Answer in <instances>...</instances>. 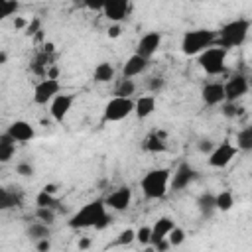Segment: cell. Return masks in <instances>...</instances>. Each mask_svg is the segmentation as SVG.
<instances>
[{
    "instance_id": "37",
    "label": "cell",
    "mask_w": 252,
    "mask_h": 252,
    "mask_svg": "<svg viewBox=\"0 0 252 252\" xmlns=\"http://www.w3.org/2000/svg\"><path fill=\"white\" fill-rule=\"evenodd\" d=\"M197 150L201 152V154H211L213 150H215V142L211 140V138H201L199 142H197Z\"/></svg>"
},
{
    "instance_id": "31",
    "label": "cell",
    "mask_w": 252,
    "mask_h": 252,
    "mask_svg": "<svg viewBox=\"0 0 252 252\" xmlns=\"http://www.w3.org/2000/svg\"><path fill=\"white\" fill-rule=\"evenodd\" d=\"M185 230L181 228V226H173V230L167 234V240H169V244H171V248H175V246H181L183 242H185Z\"/></svg>"
},
{
    "instance_id": "24",
    "label": "cell",
    "mask_w": 252,
    "mask_h": 252,
    "mask_svg": "<svg viewBox=\"0 0 252 252\" xmlns=\"http://www.w3.org/2000/svg\"><path fill=\"white\" fill-rule=\"evenodd\" d=\"M12 207H22V197L16 191L2 189L0 191V209L6 211V209H12Z\"/></svg>"
},
{
    "instance_id": "23",
    "label": "cell",
    "mask_w": 252,
    "mask_h": 252,
    "mask_svg": "<svg viewBox=\"0 0 252 252\" xmlns=\"http://www.w3.org/2000/svg\"><path fill=\"white\" fill-rule=\"evenodd\" d=\"M197 209L201 211L203 217H211L217 211V203H215V195L213 193H201L197 199Z\"/></svg>"
},
{
    "instance_id": "19",
    "label": "cell",
    "mask_w": 252,
    "mask_h": 252,
    "mask_svg": "<svg viewBox=\"0 0 252 252\" xmlns=\"http://www.w3.org/2000/svg\"><path fill=\"white\" fill-rule=\"evenodd\" d=\"M173 226H175L173 219H169V217H159V219L152 224V244H156V242L167 238V234L173 230Z\"/></svg>"
},
{
    "instance_id": "3",
    "label": "cell",
    "mask_w": 252,
    "mask_h": 252,
    "mask_svg": "<svg viewBox=\"0 0 252 252\" xmlns=\"http://www.w3.org/2000/svg\"><path fill=\"white\" fill-rule=\"evenodd\" d=\"M169 183H171V169L169 167H154V169L146 171L144 177L140 179L142 193L148 199L165 197V193L169 191Z\"/></svg>"
},
{
    "instance_id": "34",
    "label": "cell",
    "mask_w": 252,
    "mask_h": 252,
    "mask_svg": "<svg viewBox=\"0 0 252 252\" xmlns=\"http://www.w3.org/2000/svg\"><path fill=\"white\" fill-rule=\"evenodd\" d=\"M222 114L226 116V118H234V116H238L240 114V106H238V102H232V100H224L222 104Z\"/></svg>"
},
{
    "instance_id": "4",
    "label": "cell",
    "mask_w": 252,
    "mask_h": 252,
    "mask_svg": "<svg viewBox=\"0 0 252 252\" xmlns=\"http://www.w3.org/2000/svg\"><path fill=\"white\" fill-rule=\"evenodd\" d=\"M217 43V32L215 30H189L181 37V51L183 55H199L207 47Z\"/></svg>"
},
{
    "instance_id": "11",
    "label": "cell",
    "mask_w": 252,
    "mask_h": 252,
    "mask_svg": "<svg viewBox=\"0 0 252 252\" xmlns=\"http://www.w3.org/2000/svg\"><path fill=\"white\" fill-rule=\"evenodd\" d=\"M201 100H203L207 106L222 104V102L226 100V94H224V83H220V81L205 83L203 89H201Z\"/></svg>"
},
{
    "instance_id": "32",
    "label": "cell",
    "mask_w": 252,
    "mask_h": 252,
    "mask_svg": "<svg viewBox=\"0 0 252 252\" xmlns=\"http://www.w3.org/2000/svg\"><path fill=\"white\" fill-rule=\"evenodd\" d=\"M136 240L142 244V246H150L152 244V226L144 224L136 230Z\"/></svg>"
},
{
    "instance_id": "7",
    "label": "cell",
    "mask_w": 252,
    "mask_h": 252,
    "mask_svg": "<svg viewBox=\"0 0 252 252\" xmlns=\"http://www.w3.org/2000/svg\"><path fill=\"white\" fill-rule=\"evenodd\" d=\"M238 152H240L238 146H234L230 140H224V142H220V144L215 146V150L209 154V159H207V161H209L211 167L222 169V167H226V165L236 158Z\"/></svg>"
},
{
    "instance_id": "28",
    "label": "cell",
    "mask_w": 252,
    "mask_h": 252,
    "mask_svg": "<svg viewBox=\"0 0 252 252\" xmlns=\"http://www.w3.org/2000/svg\"><path fill=\"white\" fill-rule=\"evenodd\" d=\"M215 203H217V211L226 213V211H230L232 205H234V195H232L230 191H220V193L215 195Z\"/></svg>"
},
{
    "instance_id": "21",
    "label": "cell",
    "mask_w": 252,
    "mask_h": 252,
    "mask_svg": "<svg viewBox=\"0 0 252 252\" xmlns=\"http://www.w3.org/2000/svg\"><path fill=\"white\" fill-rule=\"evenodd\" d=\"M16 144H18V142H14V138H12L8 132H4V134L0 136V163H8V161L14 158V154H16Z\"/></svg>"
},
{
    "instance_id": "36",
    "label": "cell",
    "mask_w": 252,
    "mask_h": 252,
    "mask_svg": "<svg viewBox=\"0 0 252 252\" xmlns=\"http://www.w3.org/2000/svg\"><path fill=\"white\" fill-rule=\"evenodd\" d=\"M33 165L30 163V161H20L18 165H16V173L18 175H22V177H32L33 175Z\"/></svg>"
},
{
    "instance_id": "12",
    "label": "cell",
    "mask_w": 252,
    "mask_h": 252,
    "mask_svg": "<svg viewBox=\"0 0 252 252\" xmlns=\"http://www.w3.org/2000/svg\"><path fill=\"white\" fill-rule=\"evenodd\" d=\"M246 93H248V79H246L242 73L232 75V77L224 83V94H226V100L238 102Z\"/></svg>"
},
{
    "instance_id": "33",
    "label": "cell",
    "mask_w": 252,
    "mask_h": 252,
    "mask_svg": "<svg viewBox=\"0 0 252 252\" xmlns=\"http://www.w3.org/2000/svg\"><path fill=\"white\" fill-rule=\"evenodd\" d=\"M18 8H20V4H18V0H2V20H8V18H12L16 12H18Z\"/></svg>"
},
{
    "instance_id": "14",
    "label": "cell",
    "mask_w": 252,
    "mask_h": 252,
    "mask_svg": "<svg viewBox=\"0 0 252 252\" xmlns=\"http://www.w3.org/2000/svg\"><path fill=\"white\" fill-rule=\"evenodd\" d=\"M132 189L130 187H118V189H114V191H110L108 195H106V199H104V203H106V207H110L112 211H126L128 207H130V203H132Z\"/></svg>"
},
{
    "instance_id": "42",
    "label": "cell",
    "mask_w": 252,
    "mask_h": 252,
    "mask_svg": "<svg viewBox=\"0 0 252 252\" xmlns=\"http://www.w3.org/2000/svg\"><path fill=\"white\" fill-rule=\"evenodd\" d=\"M24 26H26V20H22V18H16V20H14V28H16V30H20V28H24Z\"/></svg>"
},
{
    "instance_id": "16",
    "label": "cell",
    "mask_w": 252,
    "mask_h": 252,
    "mask_svg": "<svg viewBox=\"0 0 252 252\" xmlns=\"http://www.w3.org/2000/svg\"><path fill=\"white\" fill-rule=\"evenodd\" d=\"M6 132L14 138V142H18V144H26V142H32L33 138H35V130H33V126L28 122V120H14L8 128H6Z\"/></svg>"
},
{
    "instance_id": "5",
    "label": "cell",
    "mask_w": 252,
    "mask_h": 252,
    "mask_svg": "<svg viewBox=\"0 0 252 252\" xmlns=\"http://www.w3.org/2000/svg\"><path fill=\"white\" fill-rule=\"evenodd\" d=\"M226 55H228V49L220 45H211L197 55V63L207 75L215 77L226 71Z\"/></svg>"
},
{
    "instance_id": "29",
    "label": "cell",
    "mask_w": 252,
    "mask_h": 252,
    "mask_svg": "<svg viewBox=\"0 0 252 252\" xmlns=\"http://www.w3.org/2000/svg\"><path fill=\"white\" fill-rule=\"evenodd\" d=\"M35 205L37 207H57L59 205V199L55 197V193H49L45 189H41L37 195H35Z\"/></svg>"
},
{
    "instance_id": "2",
    "label": "cell",
    "mask_w": 252,
    "mask_h": 252,
    "mask_svg": "<svg viewBox=\"0 0 252 252\" xmlns=\"http://www.w3.org/2000/svg\"><path fill=\"white\" fill-rule=\"evenodd\" d=\"M250 26H252V22L248 18H236V20L226 22L217 32V43L215 45H220L228 51L234 49V47H240L248 37Z\"/></svg>"
},
{
    "instance_id": "30",
    "label": "cell",
    "mask_w": 252,
    "mask_h": 252,
    "mask_svg": "<svg viewBox=\"0 0 252 252\" xmlns=\"http://www.w3.org/2000/svg\"><path fill=\"white\" fill-rule=\"evenodd\" d=\"M55 209L53 207H35V219L45 222V224H53L55 222Z\"/></svg>"
},
{
    "instance_id": "41",
    "label": "cell",
    "mask_w": 252,
    "mask_h": 252,
    "mask_svg": "<svg viewBox=\"0 0 252 252\" xmlns=\"http://www.w3.org/2000/svg\"><path fill=\"white\" fill-rule=\"evenodd\" d=\"M120 32H122V30H120V24H112V26L108 28V32H106V33H108V37H118V35H120Z\"/></svg>"
},
{
    "instance_id": "27",
    "label": "cell",
    "mask_w": 252,
    "mask_h": 252,
    "mask_svg": "<svg viewBox=\"0 0 252 252\" xmlns=\"http://www.w3.org/2000/svg\"><path fill=\"white\" fill-rule=\"evenodd\" d=\"M136 93V83L128 77H122L114 87V96H132Z\"/></svg>"
},
{
    "instance_id": "22",
    "label": "cell",
    "mask_w": 252,
    "mask_h": 252,
    "mask_svg": "<svg viewBox=\"0 0 252 252\" xmlns=\"http://www.w3.org/2000/svg\"><path fill=\"white\" fill-rule=\"evenodd\" d=\"M114 79V67L108 61H100L93 71V81L96 83H110Z\"/></svg>"
},
{
    "instance_id": "18",
    "label": "cell",
    "mask_w": 252,
    "mask_h": 252,
    "mask_svg": "<svg viewBox=\"0 0 252 252\" xmlns=\"http://www.w3.org/2000/svg\"><path fill=\"white\" fill-rule=\"evenodd\" d=\"M156 110V94H144L138 96L134 102V114L138 120H146L148 116H152Z\"/></svg>"
},
{
    "instance_id": "9",
    "label": "cell",
    "mask_w": 252,
    "mask_h": 252,
    "mask_svg": "<svg viewBox=\"0 0 252 252\" xmlns=\"http://www.w3.org/2000/svg\"><path fill=\"white\" fill-rule=\"evenodd\" d=\"M197 177V171L195 167L189 163V161H181L173 171H171V183L169 187L173 191H183L185 187H189Z\"/></svg>"
},
{
    "instance_id": "38",
    "label": "cell",
    "mask_w": 252,
    "mask_h": 252,
    "mask_svg": "<svg viewBox=\"0 0 252 252\" xmlns=\"http://www.w3.org/2000/svg\"><path fill=\"white\" fill-rule=\"evenodd\" d=\"M81 2H83L85 8H89V10H93V12H102V8H104V4H106L108 0H81Z\"/></svg>"
},
{
    "instance_id": "13",
    "label": "cell",
    "mask_w": 252,
    "mask_h": 252,
    "mask_svg": "<svg viewBox=\"0 0 252 252\" xmlns=\"http://www.w3.org/2000/svg\"><path fill=\"white\" fill-rule=\"evenodd\" d=\"M128 12H130V0H108L102 8V14L110 24H120L122 20L128 18Z\"/></svg>"
},
{
    "instance_id": "6",
    "label": "cell",
    "mask_w": 252,
    "mask_h": 252,
    "mask_svg": "<svg viewBox=\"0 0 252 252\" xmlns=\"http://www.w3.org/2000/svg\"><path fill=\"white\" fill-rule=\"evenodd\" d=\"M134 102L132 96H112L102 110V120L104 122H120L128 118L134 112Z\"/></svg>"
},
{
    "instance_id": "10",
    "label": "cell",
    "mask_w": 252,
    "mask_h": 252,
    "mask_svg": "<svg viewBox=\"0 0 252 252\" xmlns=\"http://www.w3.org/2000/svg\"><path fill=\"white\" fill-rule=\"evenodd\" d=\"M73 102H75V94H69V93H59L51 102H49V114L55 122H63L67 118V114L71 112L73 108Z\"/></svg>"
},
{
    "instance_id": "39",
    "label": "cell",
    "mask_w": 252,
    "mask_h": 252,
    "mask_svg": "<svg viewBox=\"0 0 252 252\" xmlns=\"http://www.w3.org/2000/svg\"><path fill=\"white\" fill-rule=\"evenodd\" d=\"M163 85H165V81H163L161 77H152V79L148 81V87H150V91H152L154 94H158V93L163 89Z\"/></svg>"
},
{
    "instance_id": "17",
    "label": "cell",
    "mask_w": 252,
    "mask_h": 252,
    "mask_svg": "<svg viewBox=\"0 0 252 252\" xmlns=\"http://www.w3.org/2000/svg\"><path fill=\"white\" fill-rule=\"evenodd\" d=\"M148 67H150V59L134 51V53L124 61V65H122V77H128V79L138 77V75H142Z\"/></svg>"
},
{
    "instance_id": "45",
    "label": "cell",
    "mask_w": 252,
    "mask_h": 252,
    "mask_svg": "<svg viewBox=\"0 0 252 252\" xmlns=\"http://www.w3.org/2000/svg\"><path fill=\"white\" fill-rule=\"evenodd\" d=\"M6 59H8V55H6V51H2L0 53V63H6Z\"/></svg>"
},
{
    "instance_id": "25",
    "label": "cell",
    "mask_w": 252,
    "mask_h": 252,
    "mask_svg": "<svg viewBox=\"0 0 252 252\" xmlns=\"http://www.w3.org/2000/svg\"><path fill=\"white\" fill-rule=\"evenodd\" d=\"M28 236H30L32 240H41V238H49V236H51L49 224H45V222H41V220H37V222L30 224V226H28Z\"/></svg>"
},
{
    "instance_id": "15",
    "label": "cell",
    "mask_w": 252,
    "mask_h": 252,
    "mask_svg": "<svg viewBox=\"0 0 252 252\" xmlns=\"http://www.w3.org/2000/svg\"><path fill=\"white\" fill-rule=\"evenodd\" d=\"M161 45V33L159 32H148L144 33L140 39H138V45H136V53L152 59L156 55V51L159 49Z\"/></svg>"
},
{
    "instance_id": "8",
    "label": "cell",
    "mask_w": 252,
    "mask_h": 252,
    "mask_svg": "<svg viewBox=\"0 0 252 252\" xmlns=\"http://www.w3.org/2000/svg\"><path fill=\"white\" fill-rule=\"evenodd\" d=\"M59 93H61L59 81L57 79H51V77H45L39 83H35V87H33V102L35 104H47Z\"/></svg>"
},
{
    "instance_id": "35",
    "label": "cell",
    "mask_w": 252,
    "mask_h": 252,
    "mask_svg": "<svg viewBox=\"0 0 252 252\" xmlns=\"http://www.w3.org/2000/svg\"><path fill=\"white\" fill-rule=\"evenodd\" d=\"M136 240V230H132V228H126V230H122L120 234H118V238H116V244L118 246H128V244H132Z\"/></svg>"
},
{
    "instance_id": "43",
    "label": "cell",
    "mask_w": 252,
    "mask_h": 252,
    "mask_svg": "<svg viewBox=\"0 0 252 252\" xmlns=\"http://www.w3.org/2000/svg\"><path fill=\"white\" fill-rule=\"evenodd\" d=\"M43 189H45V191H49V193H55V191H57V185L47 183V185H43Z\"/></svg>"
},
{
    "instance_id": "1",
    "label": "cell",
    "mask_w": 252,
    "mask_h": 252,
    "mask_svg": "<svg viewBox=\"0 0 252 252\" xmlns=\"http://www.w3.org/2000/svg\"><path fill=\"white\" fill-rule=\"evenodd\" d=\"M110 224V215L106 213V203L104 199H94L83 205L71 219L69 226L71 228H96L102 230Z\"/></svg>"
},
{
    "instance_id": "40",
    "label": "cell",
    "mask_w": 252,
    "mask_h": 252,
    "mask_svg": "<svg viewBox=\"0 0 252 252\" xmlns=\"http://www.w3.org/2000/svg\"><path fill=\"white\" fill-rule=\"evenodd\" d=\"M35 248H37V250H41V252H47V250L51 248V242H49V238H41V240H35Z\"/></svg>"
},
{
    "instance_id": "26",
    "label": "cell",
    "mask_w": 252,
    "mask_h": 252,
    "mask_svg": "<svg viewBox=\"0 0 252 252\" xmlns=\"http://www.w3.org/2000/svg\"><path fill=\"white\" fill-rule=\"evenodd\" d=\"M236 146L242 152H252V124L250 126H244L236 134Z\"/></svg>"
},
{
    "instance_id": "20",
    "label": "cell",
    "mask_w": 252,
    "mask_h": 252,
    "mask_svg": "<svg viewBox=\"0 0 252 252\" xmlns=\"http://www.w3.org/2000/svg\"><path fill=\"white\" fill-rule=\"evenodd\" d=\"M142 148L150 154H161L167 150V140H165L163 132H152L150 136H146Z\"/></svg>"
},
{
    "instance_id": "44",
    "label": "cell",
    "mask_w": 252,
    "mask_h": 252,
    "mask_svg": "<svg viewBox=\"0 0 252 252\" xmlns=\"http://www.w3.org/2000/svg\"><path fill=\"white\" fill-rule=\"evenodd\" d=\"M89 244H91L89 238H81V240H79V248H89Z\"/></svg>"
}]
</instances>
